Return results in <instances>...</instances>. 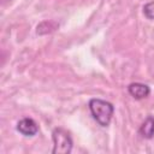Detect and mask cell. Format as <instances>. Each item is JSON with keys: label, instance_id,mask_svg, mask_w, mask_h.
Wrapping results in <instances>:
<instances>
[{"label": "cell", "instance_id": "1", "mask_svg": "<svg viewBox=\"0 0 154 154\" xmlns=\"http://www.w3.org/2000/svg\"><path fill=\"white\" fill-rule=\"evenodd\" d=\"M90 113L93 116V118L103 128L108 126L113 113H114V106L102 99H91L88 103Z\"/></svg>", "mask_w": 154, "mask_h": 154}, {"label": "cell", "instance_id": "6", "mask_svg": "<svg viewBox=\"0 0 154 154\" xmlns=\"http://www.w3.org/2000/svg\"><path fill=\"white\" fill-rule=\"evenodd\" d=\"M143 14H144L146 18H148L150 20H154V0L150 1V2H147L143 6Z\"/></svg>", "mask_w": 154, "mask_h": 154}, {"label": "cell", "instance_id": "2", "mask_svg": "<svg viewBox=\"0 0 154 154\" xmlns=\"http://www.w3.org/2000/svg\"><path fill=\"white\" fill-rule=\"evenodd\" d=\"M53 154H70L72 150L73 141L71 135L63 128H55L52 131Z\"/></svg>", "mask_w": 154, "mask_h": 154}, {"label": "cell", "instance_id": "5", "mask_svg": "<svg viewBox=\"0 0 154 154\" xmlns=\"http://www.w3.org/2000/svg\"><path fill=\"white\" fill-rule=\"evenodd\" d=\"M138 135H141V137L150 140L154 137V117L153 116H148L144 122L141 124L140 129H138Z\"/></svg>", "mask_w": 154, "mask_h": 154}, {"label": "cell", "instance_id": "3", "mask_svg": "<svg viewBox=\"0 0 154 154\" xmlns=\"http://www.w3.org/2000/svg\"><path fill=\"white\" fill-rule=\"evenodd\" d=\"M17 131L24 136H35L38 132V125L32 118H23L17 123Z\"/></svg>", "mask_w": 154, "mask_h": 154}, {"label": "cell", "instance_id": "4", "mask_svg": "<svg viewBox=\"0 0 154 154\" xmlns=\"http://www.w3.org/2000/svg\"><path fill=\"white\" fill-rule=\"evenodd\" d=\"M128 91L129 94L136 99V100H142V99H146L149 96L150 94V88L144 84V83H140V82H134V83H130L128 85Z\"/></svg>", "mask_w": 154, "mask_h": 154}]
</instances>
